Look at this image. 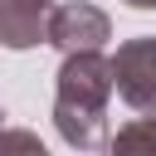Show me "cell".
I'll use <instances>...</instances> for the list:
<instances>
[{
    "label": "cell",
    "mask_w": 156,
    "mask_h": 156,
    "mask_svg": "<svg viewBox=\"0 0 156 156\" xmlns=\"http://www.w3.org/2000/svg\"><path fill=\"white\" fill-rule=\"evenodd\" d=\"M107 39H112L107 10H98V5H88V0H63V5H54L49 44H54L58 54H102Z\"/></svg>",
    "instance_id": "3"
},
{
    "label": "cell",
    "mask_w": 156,
    "mask_h": 156,
    "mask_svg": "<svg viewBox=\"0 0 156 156\" xmlns=\"http://www.w3.org/2000/svg\"><path fill=\"white\" fill-rule=\"evenodd\" d=\"M107 156H156V117H132L107 141Z\"/></svg>",
    "instance_id": "5"
},
{
    "label": "cell",
    "mask_w": 156,
    "mask_h": 156,
    "mask_svg": "<svg viewBox=\"0 0 156 156\" xmlns=\"http://www.w3.org/2000/svg\"><path fill=\"white\" fill-rule=\"evenodd\" d=\"M0 156H49V146L29 127H0Z\"/></svg>",
    "instance_id": "6"
},
{
    "label": "cell",
    "mask_w": 156,
    "mask_h": 156,
    "mask_svg": "<svg viewBox=\"0 0 156 156\" xmlns=\"http://www.w3.org/2000/svg\"><path fill=\"white\" fill-rule=\"evenodd\" d=\"M117 93L112 58L102 54H63L54 73V132L73 151H107V102Z\"/></svg>",
    "instance_id": "1"
},
{
    "label": "cell",
    "mask_w": 156,
    "mask_h": 156,
    "mask_svg": "<svg viewBox=\"0 0 156 156\" xmlns=\"http://www.w3.org/2000/svg\"><path fill=\"white\" fill-rule=\"evenodd\" d=\"M49 20H54V0H0V44L15 54L49 44Z\"/></svg>",
    "instance_id": "4"
},
{
    "label": "cell",
    "mask_w": 156,
    "mask_h": 156,
    "mask_svg": "<svg viewBox=\"0 0 156 156\" xmlns=\"http://www.w3.org/2000/svg\"><path fill=\"white\" fill-rule=\"evenodd\" d=\"M0 127H10V122H5V107H0Z\"/></svg>",
    "instance_id": "8"
},
{
    "label": "cell",
    "mask_w": 156,
    "mask_h": 156,
    "mask_svg": "<svg viewBox=\"0 0 156 156\" xmlns=\"http://www.w3.org/2000/svg\"><path fill=\"white\" fill-rule=\"evenodd\" d=\"M122 5H132V10H156V0H122Z\"/></svg>",
    "instance_id": "7"
},
{
    "label": "cell",
    "mask_w": 156,
    "mask_h": 156,
    "mask_svg": "<svg viewBox=\"0 0 156 156\" xmlns=\"http://www.w3.org/2000/svg\"><path fill=\"white\" fill-rule=\"evenodd\" d=\"M112 78L127 107H136L141 117H156V34L122 39L112 54Z\"/></svg>",
    "instance_id": "2"
}]
</instances>
